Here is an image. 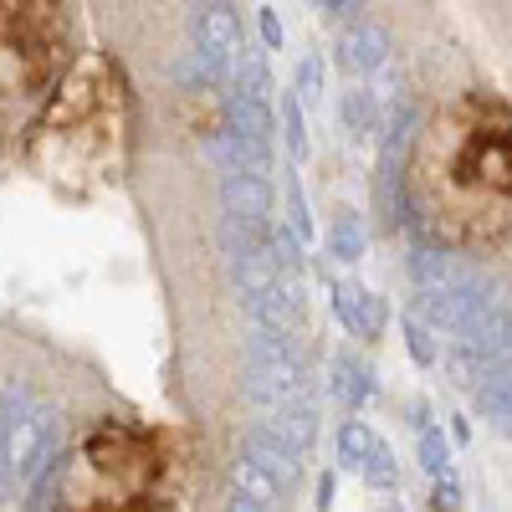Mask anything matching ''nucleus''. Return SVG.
<instances>
[{
    "mask_svg": "<svg viewBox=\"0 0 512 512\" xmlns=\"http://www.w3.org/2000/svg\"><path fill=\"white\" fill-rule=\"evenodd\" d=\"M303 103H318L323 93V57H303V67H297V88H292Z\"/></svg>",
    "mask_w": 512,
    "mask_h": 512,
    "instance_id": "obj_21",
    "label": "nucleus"
},
{
    "mask_svg": "<svg viewBox=\"0 0 512 512\" xmlns=\"http://www.w3.org/2000/svg\"><path fill=\"white\" fill-rule=\"evenodd\" d=\"M262 41H267L272 52H282V21H277L272 6H262Z\"/></svg>",
    "mask_w": 512,
    "mask_h": 512,
    "instance_id": "obj_24",
    "label": "nucleus"
},
{
    "mask_svg": "<svg viewBox=\"0 0 512 512\" xmlns=\"http://www.w3.org/2000/svg\"><path fill=\"white\" fill-rule=\"evenodd\" d=\"M246 456H256V461H262L267 472L277 477V487H282V492H292L297 482H303V466H297L303 456H297L292 446H282L277 436H267V431H256V436L246 441Z\"/></svg>",
    "mask_w": 512,
    "mask_h": 512,
    "instance_id": "obj_10",
    "label": "nucleus"
},
{
    "mask_svg": "<svg viewBox=\"0 0 512 512\" xmlns=\"http://www.w3.org/2000/svg\"><path fill=\"white\" fill-rule=\"evenodd\" d=\"M287 226L303 236V241H313V221H308V200H303V185H287Z\"/></svg>",
    "mask_w": 512,
    "mask_h": 512,
    "instance_id": "obj_22",
    "label": "nucleus"
},
{
    "mask_svg": "<svg viewBox=\"0 0 512 512\" xmlns=\"http://www.w3.org/2000/svg\"><path fill=\"white\" fill-rule=\"evenodd\" d=\"M364 251H369V231H364V221L354 216V210H344L328 231V256L333 262H359Z\"/></svg>",
    "mask_w": 512,
    "mask_h": 512,
    "instance_id": "obj_14",
    "label": "nucleus"
},
{
    "mask_svg": "<svg viewBox=\"0 0 512 512\" xmlns=\"http://www.w3.org/2000/svg\"><path fill=\"white\" fill-rule=\"evenodd\" d=\"M251 303V313H256V323L262 328H272V333H297L303 328V287L292 282V272H282L267 292H256V297H246Z\"/></svg>",
    "mask_w": 512,
    "mask_h": 512,
    "instance_id": "obj_4",
    "label": "nucleus"
},
{
    "mask_svg": "<svg viewBox=\"0 0 512 512\" xmlns=\"http://www.w3.org/2000/svg\"><path fill=\"white\" fill-rule=\"evenodd\" d=\"M431 333H436V328L425 323V318H405V349H410V359H415L420 369H431V364L441 359V349H436Z\"/></svg>",
    "mask_w": 512,
    "mask_h": 512,
    "instance_id": "obj_18",
    "label": "nucleus"
},
{
    "mask_svg": "<svg viewBox=\"0 0 512 512\" xmlns=\"http://www.w3.org/2000/svg\"><path fill=\"white\" fill-rule=\"evenodd\" d=\"M313 6H318L323 16H333V21H344V16L359 6V0H313Z\"/></svg>",
    "mask_w": 512,
    "mask_h": 512,
    "instance_id": "obj_25",
    "label": "nucleus"
},
{
    "mask_svg": "<svg viewBox=\"0 0 512 512\" xmlns=\"http://www.w3.org/2000/svg\"><path fill=\"white\" fill-rule=\"evenodd\" d=\"M338 62H344L354 77L379 72L384 62H390V36H384V26H374V21L349 26L344 36H338Z\"/></svg>",
    "mask_w": 512,
    "mask_h": 512,
    "instance_id": "obj_6",
    "label": "nucleus"
},
{
    "mask_svg": "<svg viewBox=\"0 0 512 512\" xmlns=\"http://www.w3.org/2000/svg\"><path fill=\"white\" fill-rule=\"evenodd\" d=\"M431 507H461V487H456L446 472H441L436 487H431Z\"/></svg>",
    "mask_w": 512,
    "mask_h": 512,
    "instance_id": "obj_23",
    "label": "nucleus"
},
{
    "mask_svg": "<svg viewBox=\"0 0 512 512\" xmlns=\"http://www.w3.org/2000/svg\"><path fill=\"white\" fill-rule=\"evenodd\" d=\"M364 482L369 487H379V492H390V487H400V461H395V451L390 446H374V456L364 461Z\"/></svg>",
    "mask_w": 512,
    "mask_h": 512,
    "instance_id": "obj_19",
    "label": "nucleus"
},
{
    "mask_svg": "<svg viewBox=\"0 0 512 512\" xmlns=\"http://www.w3.org/2000/svg\"><path fill=\"white\" fill-rule=\"evenodd\" d=\"M446 374H451V384H461V390H477V379L487 374V359L466 344V338H456V349L446 354Z\"/></svg>",
    "mask_w": 512,
    "mask_h": 512,
    "instance_id": "obj_16",
    "label": "nucleus"
},
{
    "mask_svg": "<svg viewBox=\"0 0 512 512\" xmlns=\"http://www.w3.org/2000/svg\"><path fill=\"white\" fill-rule=\"evenodd\" d=\"M333 395L344 400V405H369V395H374V374L354 359V354H344V359H333Z\"/></svg>",
    "mask_w": 512,
    "mask_h": 512,
    "instance_id": "obj_12",
    "label": "nucleus"
},
{
    "mask_svg": "<svg viewBox=\"0 0 512 512\" xmlns=\"http://www.w3.org/2000/svg\"><path fill=\"white\" fill-rule=\"evenodd\" d=\"M282 113V144L292 159H308V123H303V98H282L277 103Z\"/></svg>",
    "mask_w": 512,
    "mask_h": 512,
    "instance_id": "obj_17",
    "label": "nucleus"
},
{
    "mask_svg": "<svg viewBox=\"0 0 512 512\" xmlns=\"http://www.w3.org/2000/svg\"><path fill=\"white\" fill-rule=\"evenodd\" d=\"M466 272L451 262L446 251H436V246H415L410 251V282L420 287V292H436V287H451V282H461Z\"/></svg>",
    "mask_w": 512,
    "mask_h": 512,
    "instance_id": "obj_11",
    "label": "nucleus"
},
{
    "mask_svg": "<svg viewBox=\"0 0 512 512\" xmlns=\"http://www.w3.org/2000/svg\"><path fill=\"white\" fill-rule=\"evenodd\" d=\"M328 502H333V472L318 482V507H328Z\"/></svg>",
    "mask_w": 512,
    "mask_h": 512,
    "instance_id": "obj_26",
    "label": "nucleus"
},
{
    "mask_svg": "<svg viewBox=\"0 0 512 512\" xmlns=\"http://www.w3.org/2000/svg\"><path fill=\"white\" fill-rule=\"evenodd\" d=\"M374 446H379V436L369 431L364 420H349L344 431H338V461H344L349 472H364V461L374 456Z\"/></svg>",
    "mask_w": 512,
    "mask_h": 512,
    "instance_id": "obj_15",
    "label": "nucleus"
},
{
    "mask_svg": "<svg viewBox=\"0 0 512 512\" xmlns=\"http://www.w3.org/2000/svg\"><path fill=\"white\" fill-rule=\"evenodd\" d=\"M62 57L57 0H0V93H31Z\"/></svg>",
    "mask_w": 512,
    "mask_h": 512,
    "instance_id": "obj_2",
    "label": "nucleus"
},
{
    "mask_svg": "<svg viewBox=\"0 0 512 512\" xmlns=\"http://www.w3.org/2000/svg\"><path fill=\"white\" fill-rule=\"evenodd\" d=\"M200 47L216 62H226V67L241 57V26H236L231 6H205V16H200Z\"/></svg>",
    "mask_w": 512,
    "mask_h": 512,
    "instance_id": "obj_9",
    "label": "nucleus"
},
{
    "mask_svg": "<svg viewBox=\"0 0 512 512\" xmlns=\"http://www.w3.org/2000/svg\"><path fill=\"white\" fill-rule=\"evenodd\" d=\"M231 492H236V507H272L282 497L277 477L256 456H236L231 461Z\"/></svg>",
    "mask_w": 512,
    "mask_h": 512,
    "instance_id": "obj_8",
    "label": "nucleus"
},
{
    "mask_svg": "<svg viewBox=\"0 0 512 512\" xmlns=\"http://www.w3.org/2000/svg\"><path fill=\"white\" fill-rule=\"evenodd\" d=\"M333 308H338V318H344V328L354 338H379L384 333V303L369 287H354V282L333 287Z\"/></svg>",
    "mask_w": 512,
    "mask_h": 512,
    "instance_id": "obj_7",
    "label": "nucleus"
},
{
    "mask_svg": "<svg viewBox=\"0 0 512 512\" xmlns=\"http://www.w3.org/2000/svg\"><path fill=\"white\" fill-rule=\"evenodd\" d=\"M420 466L431 477L451 472V446H446V436L436 431V425H420Z\"/></svg>",
    "mask_w": 512,
    "mask_h": 512,
    "instance_id": "obj_20",
    "label": "nucleus"
},
{
    "mask_svg": "<svg viewBox=\"0 0 512 512\" xmlns=\"http://www.w3.org/2000/svg\"><path fill=\"white\" fill-rule=\"evenodd\" d=\"M344 128L354 144H369L379 134V98L369 88H349L344 93Z\"/></svg>",
    "mask_w": 512,
    "mask_h": 512,
    "instance_id": "obj_13",
    "label": "nucleus"
},
{
    "mask_svg": "<svg viewBox=\"0 0 512 512\" xmlns=\"http://www.w3.org/2000/svg\"><path fill=\"white\" fill-rule=\"evenodd\" d=\"M123 144H128L123 77L103 57H82L62 82L57 103L47 108V118L36 123V139L26 144V154L52 180L82 190L98 180H118Z\"/></svg>",
    "mask_w": 512,
    "mask_h": 512,
    "instance_id": "obj_1",
    "label": "nucleus"
},
{
    "mask_svg": "<svg viewBox=\"0 0 512 512\" xmlns=\"http://www.w3.org/2000/svg\"><path fill=\"white\" fill-rule=\"evenodd\" d=\"M262 431H267V436H277L282 446H292L297 456H308V451H313V441H318V410H313V405H303V400L267 405Z\"/></svg>",
    "mask_w": 512,
    "mask_h": 512,
    "instance_id": "obj_5",
    "label": "nucleus"
},
{
    "mask_svg": "<svg viewBox=\"0 0 512 512\" xmlns=\"http://www.w3.org/2000/svg\"><path fill=\"white\" fill-rule=\"evenodd\" d=\"M221 210H226V216H236V221H251V226H272V185H267L262 169L226 164Z\"/></svg>",
    "mask_w": 512,
    "mask_h": 512,
    "instance_id": "obj_3",
    "label": "nucleus"
}]
</instances>
